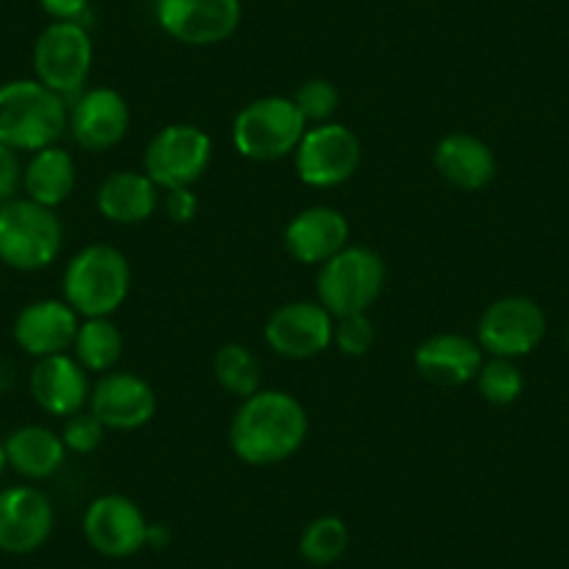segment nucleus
Returning <instances> with one entry per match:
<instances>
[{
  "instance_id": "f257e3e1",
  "label": "nucleus",
  "mask_w": 569,
  "mask_h": 569,
  "mask_svg": "<svg viewBox=\"0 0 569 569\" xmlns=\"http://www.w3.org/2000/svg\"><path fill=\"white\" fill-rule=\"evenodd\" d=\"M308 433V410L293 393L260 388L240 399L229 421V447L249 467H277L302 450Z\"/></svg>"
},
{
  "instance_id": "f03ea898",
  "label": "nucleus",
  "mask_w": 569,
  "mask_h": 569,
  "mask_svg": "<svg viewBox=\"0 0 569 569\" xmlns=\"http://www.w3.org/2000/svg\"><path fill=\"white\" fill-rule=\"evenodd\" d=\"M131 293L129 257L109 243L76 251L62 273V299L81 319H112Z\"/></svg>"
},
{
  "instance_id": "7ed1b4c3",
  "label": "nucleus",
  "mask_w": 569,
  "mask_h": 569,
  "mask_svg": "<svg viewBox=\"0 0 569 569\" xmlns=\"http://www.w3.org/2000/svg\"><path fill=\"white\" fill-rule=\"evenodd\" d=\"M68 131V101L37 79L0 84V142L14 151H42Z\"/></svg>"
},
{
  "instance_id": "20e7f679",
  "label": "nucleus",
  "mask_w": 569,
  "mask_h": 569,
  "mask_svg": "<svg viewBox=\"0 0 569 569\" xmlns=\"http://www.w3.org/2000/svg\"><path fill=\"white\" fill-rule=\"evenodd\" d=\"M64 227L51 207L31 199H12L0 204V262L14 271H46L59 260Z\"/></svg>"
},
{
  "instance_id": "39448f33",
  "label": "nucleus",
  "mask_w": 569,
  "mask_h": 569,
  "mask_svg": "<svg viewBox=\"0 0 569 569\" xmlns=\"http://www.w3.org/2000/svg\"><path fill=\"white\" fill-rule=\"evenodd\" d=\"M308 120L288 96H262L246 103L232 120V146L243 160L279 162L293 157Z\"/></svg>"
},
{
  "instance_id": "423d86ee",
  "label": "nucleus",
  "mask_w": 569,
  "mask_h": 569,
  "mask_svg": "<svg viewBox=\"0 0 569 569\" xmlns=\"http://www.w3.org/2000/svg\"><path fill=\"white\" fill-rule=\"evenodd\" d=\"M386 288V262L369 246L349 243L319 266L316 302L330 310L332 319L369 313Z\"/></svg>"
},
{
  "instance_id": "0eeeda50",
  "label": "nucleus",
  "mask_w": 569,
  "mask_h": 569,
  "mask_svg": "<svg viewBox=\"0 0 569 569\" xmlns=\"http://www.w3.org/2000/svg\"><path fill=\"white\" fill-rule=\"evenodd\" d=\"M92 59H96L92 37L79 20H53L48 29L40 31L31 53L34 79L64 101H73L87 90Z\"/></svg>"
},
{
  "instance_id": "6e6552de",
  "label": "nucleus",
  "mask_w": 569,
  "mask_h": 569,
  "mask_svg": "<svg viewBox=\"0 0 569 569\" xmlns=\"http://www.w3.org/2000/svg\"><path fill=\"white\" fill-rule=\"evenodd\" d=\"M212 162V137L196 123H168L157 131L142 154V173L166 193L193 188Z\"/></svg>"
},
{
  "instance_id": "1a4fd4ad",
  "label": "nucleus",
  "mask_w": 569,
  "mask_h": 569,
  "mask_svg": "<svg viewBox=\"0 0 569 569\" xmlns=\"http://www.w3.org/2000/svg\"><path fill=\"white\" fill-rule=\"evenodd\" d=\"M360 140L349 126L330 123L308 126L293 151V171L299 182L313 190H332L347 184L360 168Z\"/></svg>"
},
{
  "instance_id": "9d476101",
  "label": "nucleus",
  "mask_w": 569,
  "mask_h": 569,
  "mask_svg": "<svg viewBox=\"0 0 569 569\" xmlns=\"http://www.w3.org/2000/svg\"><path fill=\"white\" fill-rule=\"evenodd\" d=\"M547 336V316L530 297H500L478 321V343L489 358L517 360L536 352Z\"/></svg>"
},
{
  "instance_id": "9b49d317",
  "label": "nucleus",
  "mask_w": 569,
  "mask_h": 569,
  "mask_svg": "<svg viewBox=\"0 0 569 569\" xmlns=\"http://www.w3.org/2000/svg\"><path fill=\"white\" fill-rule=\"evenodd\" d=\"M154 18L171 40L193 48L227 42L243 20L240 0H154Z\"/></svg>"
},
{
  "instance_id": "f8f14e48",
  "label": "nucleus",
  "mask_w": 569,
  "mask_h": 569,
  "mask_svg": "<svg viewBox=\"0 0 569 569\" xmlns=\"http://www.w3.org/2000/svg\"><path fill=\"white\" fill-rule=\"evenodd\" d=\"M149 519L142 508L126 495H101L84 508L81 530L98 556L131 558L146 547Z\"/></svg>"
},
{
  "instance_id": "ddd939ff",
  "label": "nucleus",
  "mask_w": 569,
  "mask_h": 569,
  "mask_svg": "<svg viewBox=\"0 0 569 569\" xmlns=\"http://www.w3.org/2000/svg\"><path fill=\"white\" fill-rule=\"evenodd\" d=\"M332 332H336V319L330 310L321 308L319 302L297 299V302L279 305L268 316L262 336H266L268 349L279 358L310 360L332 347Z\"/></svg>"
},
{
  "instance_id": "4468645a",
  "label": "nucleus",
  "mask_w": 569,
  "mask_h": 569,
  "mask_svg": "<svg viewBox=\"0 0 569 569\" xmlns=\"http://www.w3.org/2000/svg\"><path fill=\"white\" fill-rule=\"evenodd\" d=\"M131 129V107L112 87H92L68 103V131L92 154L114 149Z\"/></svg>"
},
{
  "instance_id": "2eb2a0df",
  "label": "nucleus",
  "mask_w": 569,
  "mask_h": 569,
  "mask_svg": "<svg viewBox=\"0 0 569 569\" xmlns=\"http://www.w3.org/2000/svg\"><path fill=\"white\" fill-rule=\"evenodd\" d=\"M53 502L37 486L0 489V552L29 556L40 550L53 533Z\"/></svg>"
},
{
  "instance_id": "dca6fc26",
  "label": "nucleus",
  "mask_w": 569,
  "mask_h": 569,
  "mask_svg": "<svg viewBox=\"0 0 569 569\" xmlns=\"http://www.w3.org/2000/svg\"><path fill=\"white\" fill-rule=\"evenodd\" d=\"M87 408L101 419L107 430L131 433L157 416V391L146 377L134 371H107L92 386Z\"/></svg>"
},
{
  "instance_id": "f3484780",
  "label": "nucleus",
  "mask_w": 569,
  "mask_h": 569,
  "mask_svg": "<svg viewBox=\"0 0 569 569\" xmlns=\"http://www.w3.org/2000/svg\"><path fill=\"white\" fill-rule=\"evenodd\" d=\"M349 238H352L349 218L336 207L316 204L305 207L288 221L282 232V246L291 260L319 268L338 251L347 249Z\"/></svg>"
},
{
  "instance_id": "a211bd4d",
  "label": "nucleus",
  "mask_w": 569,
  "mask_h": 569,
  "mask_svg": "<svg viewBox=\"0 0 569 569\" xmlns=\"http://www.w3.org/2000/svg\"><path fill=\"white\" fill-rule=\"evenodd\" d=\"M81 316L64 299H37L26 305L12 327V338L29 358L42 360L73 349Z\"/></svg>"
},
{
  "instance_id": "6ab92c4d",
  "label": "nucleus",
  "mask_w": 569,
  "mask_h": 569,
  "mask_svg": "<svg viewBox=\"0 0 569 569\" xmlns=\"http://www.w3.org/2000/svg\"><path fill=\"white\" fill-rule=\"evenodd\" d=\"M90 371L70 352L37 360L29 375V391L37 408L57 419L79 413L90 402Z\"/></svg>"
},
{
  "instance_id": "aec40b11",
  "label": "nucleus",
  "mask_w": 569,
  "mask_h": 569,
  "mask_svg": "<svg viewBox=\"0 0 569 569\" xmlns=\"http://www.w3.org/2000/svg\"><path fill=\"white\" fill-rule=\"evenodd\" d=\"M486 352L478 338L461 332H436L425 338L413 352V366L427 382L441 388L469 386L483 366Z\"/></svg>"
},
{
  "instance_id": "412c9836",
  "label": "nucleus",
  "mask_w": 569,
  "mask_h": 569,
  "mask_svg": "<svg viewBox=\"0 0 569 569\" xmlns=\"http://www.w3.org/2000/svg\"><path fill=\"white\" fill-rule=\"evenodd\" d=\"M433 168L447 184L458 190H483L497 177V157L489 142L469 131H450L433 149Z\"/></svg>"
},
{
  "instance_id": "4be33fe9",
  "label": "nucleus",
  "mask_w": 569,
  "mask_h": 569,
  "mask_svg": "<svg viewBox=\"0 0 569 569\" xmlns=\"http://www.w3.org/2000/svg\"><path fill=\"white\" fill-rule=\"evenodd\" d=\"M162 190L142 171H114L98 184L96 210L118 227L146 223L160 210Z\"/></svg>"
},
{
  "instance_id": "5701e85b",
  "label": "nucleus",
  "mask_w": 569,
  "mask_h": 569,
  "mask_svg": "<svg viewBox=\"0 0 569 569\" xmlns=\"http://www.w3.org/2000/svg\"><path fill=\"white\" fill-rule=\"evenodd\" d=\"M9 469L26 480H48L68 461L62 436L46 425H23L3 439Z\"/></svg>"
},
{
  "instance_id": "b1692460",
  "label": "nucleus",
  "mask_w": 569,
  "mask_h": 569,
  "mask_svg": "<svg viewBox=\"0 0 569 569\" xmlns=\"http://www.w3.org/2000/svg\"><path fill=\"white\" fill-rule=\"evenodd\" d=\"M20 190L26 193V199L51 207V210L64 204L76 190V162L70 151H64L59 142L34 151L23 166V188Z\"/></svg>"
},
{
  "instance_id": "393cba45",
  "label": "nucleus",
  "mask_w": 569,
  "mask_h": 569,
  "mask_svg": "<svg viewBox=\"0 0 569 569\" xmlns=\"http://www.w3.org/2000/svg\"><path fill=\"white\" fill-rule=\"evenodd\" d=\"M70 355L90 375H107L123 355V332L112 319H81Z\"/></svg>"
},
{
  "instance_id": "a878e982",
  "label": "nucleus",
  "mask_w": 569,
  "mask_h": 569,
  "mask_svg": "<svg viewBox=\"0 0 569 569\" xmlns=\"http://www.w3.org/2000/svg\"><path fill=\"white\" fill-rule=\"evenodd\" d=\"M212 375L223 391L246 399L262 388V360L246 343H223L212 360Z\"/></svg>"
},
{
  "instance_id": "bb28decb",
  "label": "nucleus",
  "mask_w": 569,
  "mask_h": 569,
  "mask_svg": "<svg viewBox=\"0 0 569 569\" xmlns=\"http://www.w3.org/2000/svg\"><path fill=\"white\" fill-rule=\"evenodd\" d=\"M349 541H352L349 525L336 513H325L305 525L299 536V556L313 567H330L347 556Z\"/></svg>"
},
{
  "instance_id": "cd10ccee",
  "label": "nucleus",
  "mask_w": 569,
  "mask_h": 569,
  "mask_svg": "<svg viewBox=\"0 0 569 569\" xmlns=\"http://www.w3.org/2000/svg\"><path fill=\"white\" fill-rule=\"evenodd\" d=\"M475 386H478L480 397L489 405L497 408H508V405L517 402L525 391V377L519 371L517 360L508 358H489L486 355L483 366H480L478 377H475Z\"/></svg>"
},
{
  "instance_id": "c85d7f7f",
  "label": "nucleus",
  "mask_w": 569,
  "mask_h": 569,
  "mask_svg": "<svg viewBox=\"0 0 569 569\" xmlns=\"http://www.w3.org/2000/svg\"><path fill=\"white\" fill-rule=\"evenodd\" d=\"M291 98L302 118L308 120V126L330 123L341 107V92L327 79H308Z\"/></svg>"
},
{
  "instance_id": "c756f323",
  "label": "nucleus",
  "mask_w": 569,
  "mask_h": 569,
  "mask_svg": "<svg viewBox=\"0 0 569 569\" xmlns=\"http://www.w3.org/2000/svg\"><path fill=\"white\" fill-rule=\"evenodd\" d=\"M62 441L68 447V452H76V456H90L107 439V427L101 425L96 413L90 408L79 410V413L68 416L62 427Z\"/></svg>"
},
{
  "instance_id": "7c9ffc66",
  "label": "nucleus",
  "mask_w": 569,
  "mask_h": 569,
  "mask_svg": "<svg viewBox=\"0 0 569 569\" xmlns=\"http://www.w3.org/2000/svg\"><path fill=\"white\" fill-rule=\"evenodd\" d=\"M377 341L375 321L369 319V313H355L336 319V332H332V347L341 349V355L347 358H363L371 352Z\"/></svg>"
},
{
  "instance_id": "2f4dec72",
  "label": "nucleus",
  "mask_w": 569,
  "mask_h": 569,
  "mask_svg": "<svg viewBox=\"0 0 569 569\" xmlns=\"http://www.w3.org/2000/svg\"><path fill=\"white\" fill-rule=\"evenodd\" d=\"M20 188H23V162L18 151L0 142V204L18 199Z\"/></svg>"
},
{
  "instance_id": "473e14b6",
  "label": "nucleus",
  "mask_w": 569,
  "mask_h": 569,
  "mask_svg": "<svg viewBox=\"0 0 569 569\" xmlns=\"http://www.w3.org/2000/svg\"><path fill=\"white\" fill-rule=\"evenodd\" d=\"M160 207L166 210L168 221L173 223H190L199 216V199H196L193 188H177L162 193Z\"/></svg>"
},
{
  "instance_id": "72a5a7b5",
  "label": "nucleus",
  "mask_w": 569,
  "mask_h": 569,
  "mask_svg": "<svg viewBox=\"0 0 569 569\" xmlns=\"http://www.w3.org/2000/svg\"><path fill=\"white\" fill-rule=\"evenodd\" d=\"M37 3L53 20H81V14L90 7V0H37Z\"/></svg>"
},
{
  "instance_id": "f704fd0d",
  "label": "nucleus",
  "mask_w": 569,
  "mask_h": 569,
  "mask_svg": "<svg viewBox=\"0 0 569 569\" xmlns=\"http://www.w3.org/2000/svg\"><path fill=\"white\" fill-rule=\"evenodd\" d=\"M171 539H173V533L166 522H151L146 547H151V550H162V547L171 545Z\"/></svg>"
},
{
  "instance_id": "c9c22d12",
  "label": "nucleus",
  "mask_w": 569,
  "mask_h": 569,
  "mask_svg": "<svg viewBox=\"0 0 569 569\" xmlns=\"http://www.w3.org/2000/svg\"><path fill=\"white\" fill-rule=\"evenodd\" d=\"M14 382V369L7 358H0V393L9 391Z\"/></svg>"
},
{
  "instance_id": "e433bc0d",
  "label": "nucleus",
  "mask_w": 569,
  "mask_h": 569,
  "mask_svg": "<svg viewBox=\"0 0 569 569\" xmlns=\"http://www.w3.org/2000/svg\"><path fill=\"white\" fill-rule=\"evenodd\" d=\"M7 469H9L7 447H3V439H0V480H3V475H7Z\"/></svg>"
},
{
  "instance_id": "4c0bfd02",
  "label": "nucleus",
  "mask_w": 569,
  "mask_h": 569,
  "mask_svg": "<svg viewBox=\"0 0 569 569\" xmlns=\"http://www.w3.org/2000/svg\"><path fill=\"white\" fill-rule=\"evenodd\" d=\"M567 349H569V330H567Z\"/></svg>"
}]
</instances>
